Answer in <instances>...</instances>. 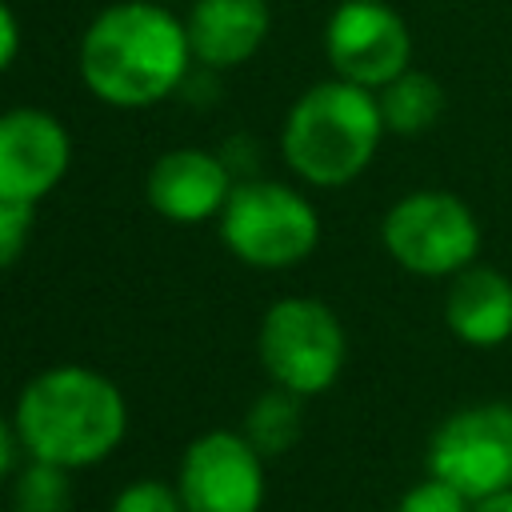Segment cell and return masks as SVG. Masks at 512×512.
I'll return each instance as SVG.
<instances>
[{
    "mask_svg": "<svg viewBox=\"0 0 512 512\" xmlns=\"http://www.w3.org/2000/svg\"><path fill=\"white\" fill-rule=\"evenodd\" d=\"M184 24L148 0L104 8L80 40V76L88 92L112 108H148L180 88L188 72Z\"/></svg>",
    "mask_w": 512,
    "mask_h": 512,
    "instance_id": "1",
    "label": "cell"
},
{
    "mask_svg": "<svg viewBox=\"0 0 512 512\" xmlns=\"http://www.w3.org/2000/svg\"><path fill=\"white\" fill-rule=\"evenodd\" d=\"M12 424L20 448L32 460H48L72 472L104 460L124 440L128 408L108 376L64 364L24 384Z\"/></svg>",
    "mask_w": 512,
    "mask_h": 512,
    "instance_id": "2",
    "label": "cell"
},
{
    "mask_svg": "<svg viewBox=\"0 0 512 512\" xmlns=\"http://www.w3.org/2000/svg\"><path fill=\"white\" fill-rule=\"evenodd\" d=\"M384 132L388 128L376 92L332 76L324 84H312L292 104L280 148L300 180L316 188H340L372 164Z\"/></svg>",
    "mask_w": 512,
    "mask_h": 512,
    "instance_id": "3",
    "label": "cell"
},
{
    "mask_svg": "<svg viewBox=\"0 0 512 512\" xmlns=\"http://www.w3.org/2000/svg\"><path fill=\"white\" fill-rule=\"evenodd\" d=\"M220 236L236 260L252 268H292L312 256L320 240L316 208L288 184L244 180L220 212Z\"/></svg>",
    "mask_w": 512,
    "mask_h": 512,
    "instance_id": "4",
    "label": "cell"
},
{
    "mask_svg": "<svg viewBox=\"0 0 512 512\" xmlns=\"http://www.w3.org/2000/svg\"><path fill=\"white\" fill-rule=\"evenodd\" d=\"M388 256L412 276H456L476 264L480 224L476 212L444 188H416L400 196L380 224Z\"/></svg>",
    "mask_w": 512,
    "mask_h": 512,
    "instance_id": "5",
    "label": "cell"
},
{
    "mask_svg": "<svg viewBox=\"0 0 512 512\" xmlns=\"http://www.w3.org/2000/svg\"><path fill=\"white\" fill-rule=\"evenodd\" d=\"M256 348L272 384L296 396H316L332 388L348 352L336 312L308 296L276 300L260 320Z\"/></svg>",
    "mask_w": 512,
    "mask_h": 512,
    "instance_id": "6",
    "label": "cell"
},
{
    "mask_svg": "<svg viewBox=\"0 0 512 512\" xmlns=\"http://www.w3.org/2000/svg\"><path fill=\"white\" fill-rule=\"evenodd\" d=\"M428 476L468 500L512 492V404L480 400L444 416L428 440Z\"/></svg>",
    "mask_w": 512,
    "mask_h": 512,
    "instance_id": "7",
    "label": "cell"
},
{
    "mask_svg": "<svg viewBox=\"0 0 512 512\" xmlns=\"http://www.w3.org/2000/svg\"><path fill=\"white\" fill-rule=\"evenodd\" d=\"M324 56L336 80L380 92L412 68V32L384 0H344L324 28Z\"/></svg>",
    "mask_w": 512,
    "mask_h": 512,
    "instance_id": "8",
    "label": "cell"
},
{
    "mask_svg": "<svg viewBox=\"0 0 512 512\" xmlns=\"http://www.w3.org/2000/svg\"><path fill=\"white\" fill-rule=\"evenodd\" d=\"M176 492L188 512H260V452L244 432H204L180 456Z\"/></svg>",
    "mask_w": 512,
    "mask_h": 512,
    "instance_id": "9",
    "label": "cell"
},
{
    "mask_svg": "<svg viewBox=\"0 0 512 512\" xmlns=\"http://www.w3.org/2000/svg\"><path fill=\"white\" fill-rule=\"evenodd\" d=\"M68 132L40 108L0 112V200L36 204L68 172Z\"/></svg>",
    "mask_w": 512,
    "mask_h": 512,
    "instance_id": "10",
    "label": "cell"
},
{
    "mask_svg": "<svg viewBox=\"0 0 512 512\" xmlns=\"http://www.w3.org/2000/svg\"><path fill=\"white\" fill-rule=\"evenodd\" d=\"M144 192L160 216L176 224H196L224 212L232 196V176L224 160L204 148H172L152 164Z\"/></svg>",
    "mask_w": 512,
    "mask_h": 512,
    "instance_id": "11",
    "label": "cell"
},
{
    "mask_svg": "<svg viewBox=\"0 0 512 512\" xmlns=\"http://www.w3.org/2000/svg\"><path fill=\"white\" fill-rule=\"evenodd\" d=\"M444 324L468 348H500L512 340V280L488 264H468L448 280Z\"/></svg>",
    "mask_w": 512,
    "mask_h": 512,
    "instance_id": "12",
    "label": "cell"
},
{
    "mask_svg": "<svg viewBox=\"0 0 512 512\" xmlns=\"http://www.w3.org/2000/svg\"><path fill=\"white\" fill-rule=\"evenodd\" d=\"M268 24V0H196L184 20V32L200 64L236 68L260 52Z\"/></svg>",
    "mask_w": 512,
    "mask_h": 512,
    "instance_id": "13",
    "label": "cell"
},
{
    "mask_svg": "<svg viewBox=\"0 0 512 512\" xmlns=\"http://www.w3.org/2000/svg\"><path fill=\"white\" fill-rule=\"evenodd\" d=\"M376 104H380V116H384V128L396 132V136H420L428 132L440 112H444V88L428 76V72H400L392 84H384L376 92Z\"/></svg>",
    "mask_w": 512,
    "mask_h": 512,
    "instance_id": "14",
    "label": "cell"
},
{
    "mask_svg": "<svg viewBox=\"0 0 512 512\" xmlns=\"http://www.w3.org/2000/svg\"><path fill=\"white\" fill-rule=\"evenodd\" d=\"M300 400L296 392L288 388H272L264 392L248 416H244V436L252 440V448L260 456H276L284 448H292L300 440V424H304V412H300Z\"/></svg>",
    "mask_w": 512,
    "mask_h": 512,
    "instance_id": "15",
    "label": "cell"
},
{
    "mask_svg": "<svg viewBox=\"0 0 512 512\" xmlns=\"http://www.w3.org/2000/svg\"><path fill=\"white\" fill-rule=\"evenodd\" d=\"M72 508V484L68 468L32 460L20 468L16 488H12V512H68Z\"/></svg>",
    "mask_w": 512,
    "mask_h": 512,
    "instance_id": "16",
    "label": "cell"
},
{
    "mask_svg": "<svg viewBox=\"0 0 512 512\" xmlns=\"http://www.w3.org/2000/svg\"><path fill=\"white\" fill-rule=\"evenodd\" d=\"M396 512H472V500L464 492H456L452 484H444L436 476H424L420 484H412L400 496Z\"/></svg>",
    "mask_w": 512,
    "mask_h": 512,
    "instance_id": "17",
    "label": "cell"
},
{
    "mask_svg": "<svg viewBox=\"0 0 512 512\" xmlns=\"http://www.w3.org/2000/svg\"><path fill=\"white\" fill-rule=\"evenodd\" d=\"M112 512H188L180 492L172 484H160V480H136L128 488L116 492L112 500Z\"/></svg>",
    "mask_w": 512,
    "mask_h": 512,
    "instance_id": "18",
    "label": "cell"
},
{
    "mask_svg": "<svg viewBox=\"0 0 512 512\" xmlns=\"http://www.w3.org/2000/svg\"><path fill=\"white\" fill-rule=\"evenodd\" d=\"M28 232H32V204L0 200V268L16 264V256L28 244Z\"/></svg>",
    "mask_w": 512,
    "mask_h": 512,
    "instance_id": "19",
    "label": "cell"
},
{
    "mask_svg": "<svg viewBox=\"0 0 512 512\" xmlns=\"http://www.w3.org/2000/svg\"><path fill=\"white\" fill-rule=\"evenodd\" d=\"M16 48H20V28H16L12 8L0 0V72L16 60Z\"/></svg>",
    "mask_w": 512,
    "mask_h": 512,
    "instance_id": "20",
    "label": "cell"
},
{
    "mask_svg": "<svg viewBox=\"0 0 512 512\" xmlns=\"http://www.w3.org/2000/svg\"><path fill=\"white\" fill-rule=\"evenodd\" d=\"M16 448H20L16 424H8V420L0 416V476H8V472H12V464H16Z\"/></svg>",
    "mask_w": 512,
    "mask_h": 512,
    "instance_id": "21",
    "label": "cell"
},
{
    "mask_svg": "<svg viewBox=\"0 0 512 512\" xmlns=\"http://www.w3.org/2000/svg\"><path fill=\"white\" fill-rule=\"evenodd\" d=\"M472 512H512V492H496V496L472 500Z\"/></svg>",
    "mask_w": 512,
    "mask_h": 512,
    "instance_id": "22",
    "label": "cell"
}]
</instances>
